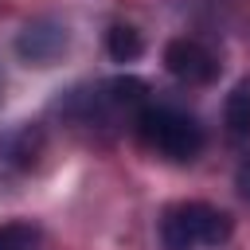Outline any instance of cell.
I'll list each match as a JSON object with an SVG mask.
<instances>
[{
    "label": "cell",
    "mask_w": 250,
    "mask_h": 250,
    "mask_svg": "<svg viewBox=\"0 0 250 250\" xmlns=\"http://www.w3.org/2000/svg\"><path fill=\"white\" fill-rule=\"evenodd\" d=\"M137 137L148 152H156L160 160H172V164H191L199 152H203V129L191 113L176 109V105H156L148 102L141 113H137Z\"/></svg>",
    "instance_id": "6da1fadb"
},
{
    "label": "cell",
    "mask_w": 250,
    "mask_h": 250,
    "mask_svg": "<svg viewBox=\"0 0 250 250\" xmlns=\"http://www.w3.org/2000/svg\"><path fill=\"white\" fill-rule=\"evenodd\" d=\"M234 223L227 211L199 203V199H184L164 207L160 215V246L164 250H211L223 246L230 238Z\"/></svg>",
    "instance_id": "7a4b0ae2"
},
{
    "label": "cell",
    "mask_w": 250,
    "mask_h": 250,
    "mask_svg": "<svg viewBox=\"0 0 250 250\" xmlns=\"http://www.w3.org/2000/svg\"><path fill=\"white\" fill-rule=\"evenodd\" d=\"M164 66H168L172 78H180L188 86H211L223 70L219 55L199 39H172L164 47Z\"/></svg>",
    "instance_id": "3957f363"
},
{
    "label": "cell",
    "mask_w": 250,
    "mask_h": 250,
    "mask_svg": "<svg viewBox=\"0 0 250 250\" xmlns=\"http://www.w3.org/2000/svg\"><path fill=\"white\" fill-rule=\"evenodd\" d=\"M16 51L23 62H35V66H51L62 51H66V27L55 23V20H35L20 31L16 39Z\"/></svg>",
    "instance_id": "277c9868"
},
{
    "label": "cell",
    "mask_w": 250,
    "mask_h": 250,
    "mask_svg": "<svg viewBox=\"0 0 250 250\" xmlns=\"http://www.w3.org/2000/svg\"><path fill=\"white\" fill-rule=\"evenodd\" d=\"M35 152H39V133L20 129V133L4 137L0 141V172H27L35 164Z\"/></svg>",
    "instance_id": "5b68a950"
},
{
    "label": "cell",
    "mask_w": 250,
    "mask_h": 250,
    "mask_svg": "<svg viewBox=\"0 0 250 250\" xmlns=\"http://www.w3.org/2000/svg\"><path fill=\"white\" fill-rule=\"evenodd\" d=\"M105 51H109L113 62H133V59L145 51V39H141L137 27H129V23H113L109 35H105Z\"/></svg>",
    "instance_id": "8992f818"
},
{
    "label": "cell",
    "mask_w": 250,
    "mask_h": 250,
    "mask_svg": "<svg viewBox=\"0 0 250 250\" xmlns=\"http://www.w3.org/2000/svg\"><path fill=\"white\" fill-rule=\"evenodd\" d=\"M227 129L234 137H250V78H242L227 94Z\"/></svg>",
    "instance_id": "52a82bcc"
},
{
    "label": "cell",
    "mask_w": 250,
    "mask_h": 250,
    "mask_svg": "<svg viewBox=\"0 0 250 250\" xmlns=\"http://www.w3.org/2000/svg\"><path fill=\"white\" fill-rule=\"evenodd\" d=\"M0 250H43V230L35 223H0Z\"/></svg>",
    "instance_id": "ba28073f"
},
{
    "label": "cell",
    "mask_w": 250,
    "mask_h": 250,
    "mask_svg": "<svg viewBox=\"0 0 250 250\" xmlns=\"http://www.w3.org/2000/svg\"><path fill=\"white\" fill-rule=\"evenodd\" d=\"M238 191L250 199V160H246V164H242V172H238Z\"/></svg>",
    "instance_id": "9c48e42d"
}]
</instances>
